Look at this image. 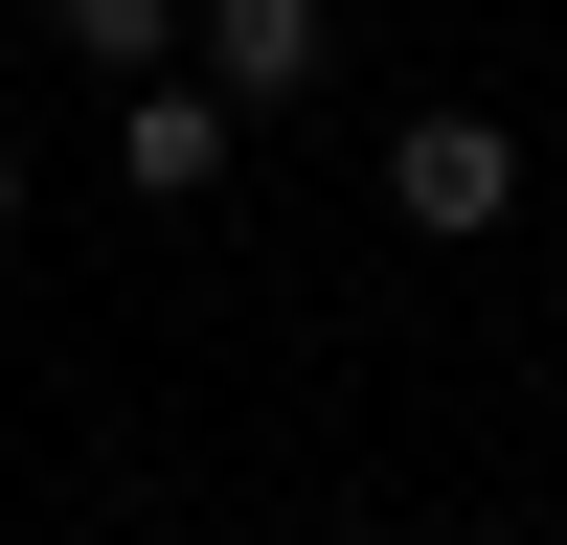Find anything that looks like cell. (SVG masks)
I'll use <instances>...</instances> for the list:
<instances>
[{
	"instance_id": "6da1fadb",
	"label": "cell",
	"mask_w": 567,
	"mask_h": 545,
	"mask_svg": "<svg viewBox=\"0 0 567 545\" xmlns=\"http://www.w3.org/2000/svg\"><path fill=\"white\" fill-rule=\"evenodd\" d=\"M182 45H205V91H227V114H296V91H318V45H341V0H182Z\"/></svg>"
},
{
	"instance_id": "7a4b0ae2",
	"label": "cell",
	"mask_w": 567,
	"mask_h": 545,
	"mask_svg": "<svg viewBox=\"0 0 567 545\" xmlns=\"http://www.w3.org/2000/svg\"><path fill=\"white\" fill-rule=\"evenodd\" d=\"M386 205L409 227H499V205H523V136H499V114H409L386 136Z\"/></svg>"
},
{
	"instance_id": "3957f363",
	"label": "cell",
	"mask_w": 567,
	"mask_h": 545,
	"mask_svg": "<svg viewBox=\"0 0 567 545\" xmlns=\"http://www.w3.org/2000/svg\"><path fill=\"white\" fill-rule=\"evenodd\" d=\"M114 182H136V205H205V182H227V91L136 69V114H114Z\"/></svg>"
},
{
	"instance_id": "277c9868",
	"label": "cell",
	"mask_w": 567,
	"mask_h": 545,
	"mask_svg": "<svg viewBox=\"0 0 567 545\" xmlns=\"http://www.w3.org/2000/svg\"><path fill=\"white\" fill-rule=\"evenodd\" d=\"M45 45L69 69H182V0H45Z\"/></svg>"
},
{
	"instance_id": "5b68a950",
	"label": "cell",
	"mask_w": 567,
	"mask_h": 545,
	"mask_svg": "<svg viewBox=\"0 0 567 545\" xmlns=\"http://www.w3.org/2000/svg\"><path fill=\"white\" fill-rule=\"evenodd\" d=\"M0 250H23V136H0Z\"/></svg>"
}]
</instances>
